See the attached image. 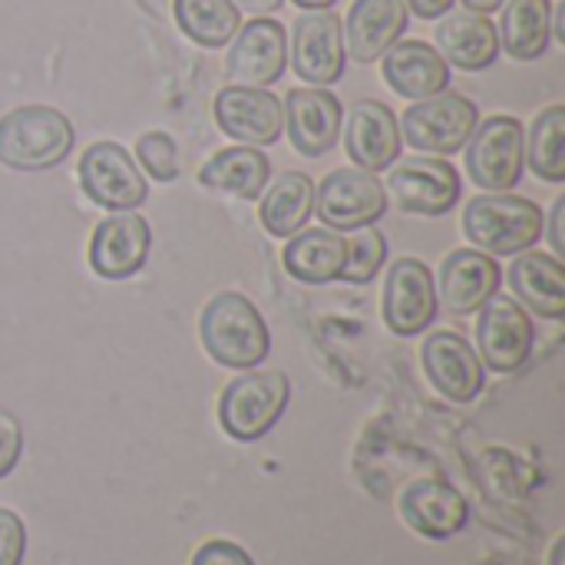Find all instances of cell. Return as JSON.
<instances>
[{"mask_svg":"<svg viewBox=\"0 0 565 565\" xmlns=\"http://www.w3.org/2000/svg\"><path fill=\"white\" fill-rule=\"evenodd\" d=\"M526 169V132L516 116H490L467 139V172L487 192H510Z\"/></svg>","mask_w":565,"mask_h":565,"instance_id":"5b68a950","label":"cell"},{"mask_svg":"<svg viewBox=\"0 0 565 565\" xmlns=\"http://www.w3.org/2000/svg\"><path fill=\"white\" fill-rule=\"evenodd\" d=\"M192 565H255V563H252V556H248L242 546H235V543H228V540H209L205 546H199V550H195Z\"/></svg>","mask_w":565,"mask_h":565,"instance_id":"e575fe53","label":"cell"},{"mask_svg":"<svg viewBox=\"0 0 565 565\" xmlns=\"http://www.w3.org/2000/svg\"><path fill=\"white\" fill-rule=\"evenodd\" d=\"M526 162L543 182H565V106H550L536 116L526 139Z\"/></svg>","mask_w":565,"mask_h":565,"instance_id":"f546056e","label":"cell"},{"mask_svg":"<svg viewBox=\"0 0 565 565\" xmlns=\"http://www.w3.org/2000/svg\"><path fill=\"white\" fill-rule=\"evenodd\" d=\"M404 523L424 540H450L470 520V503L444 480H417L401 493Z\"/></svg>","mask_w":565,"mask_h":565,"instance_id":"ffe728a7","label":"cell"},{"mask_svg":"<svg viewBox=\"0 0 565 565\" xmlns=\"http://www.w3.org/2000/svg\"><path fill=\"white\" fill-rule=\"evenodd\" d=\"M507 281L516 301L533 315L550 321L565 318V265L559 258L543 252H523L507 271Z\"/></svg>","mask_w":565,"mask_h":565,"instance_id":"cb8c5ba5","label":"cell"},{"mask_svg":"<svg viewBox=\"0 0 565 565\" xmlns=\"http://www.w3.org/2000/svg\"><path fill=\"white\" fill-rule=\"evenodd\" d=\"M463 232L480 252L493 258H513V255L530 252L543 238L546 215L533 199L490 192V195H477L467 202Z\"/></svg>","mask_w":565,"mask_h":565,"instance_id":"7a4b0ae2","label":"cell"},{"mask_svg":"<svg viewBox=\"0 0 565 565\" xmlns=\"http://www.w3.org/2000/svg\"><path fill=\"white\" fill-rule=\"evenodd\" d=\"M434 271L420 258H397L384 281V324L397 338L424 334L437 318Z\"/></svg>","mask_w":565,"mask_h":565,"instance_id":"8fae6325","label":"cell"},{"mask_svg":"<svg viewBox=\"0 0 565 565\" xmlns=\"http://www.w3.org/2000/svg\"><path fill=\"white\" fill-rule=\"evenodd\" d=\"M152 248L149 222L136 212H113L89 238V268L106 281H122L142 271Z\"/></svg>","mask_w":565,"mask_h":565,"instance_id":"2e32d148","label":"cell"},{"mask_svg":"<svg viewBox=\"0 0 565 565\" xmlns=\"http://www.w3.org/2000/svg\"><path fill=\"white\" fill-rule=\"evenodd\" d=\"M434 36H437V53L467 73H480L493 66L500 56V33L487 13H473V10L450 13L437 23Z\"/></svg>","mask_w":565,"mask_h":565,"instance_id":"603a6c76","label":"cell"},{"mask_svg":"<svg viewBox=\"0 0 565 565\" xmlns=\"http://www.w3.org/2000/svg\"><path fill=\"white\" fill-rule=\"evenodd\" d=\"M20 454H23V427L10 411L0 407V480L10 477V470L20 463Z\"/></svg>","mask_w":565,"mask_h":565,"instance_id":"836d02e7","label":"cell"},{"mask_svg":"<svg viewBox=\"0 0 565 565\" xmlns=\"http://www.w3.org/2000/svg\"><path fill=\"white\" fill-rule=\"evenodd\" d=\"M387 258V238L381 228L374 225H364V228H354V238L348 242V265L341 271V281L348 285H367L377 278L381 265Z\"/></svg>","mask_w":565,"mask_h":565,"instance_id":"4dcf8cb0","label":"cell"},{"mask_svg":"<svg viewBox=\"0 0 565 565\" xmlns=\"http://www.w3.org/2000/svg\"><path fill=\"white\" fill-rule=\"evenodd\" d=\"M215 122L238 146H271L285 129V106L262 86H225L215 96Z\"/></svg>","mask_w":565,"mask_h":565,"instance_id":"5bb4252c","label":"cell"},{"mask_svg":"<svg viewBox=\"0 0 565 565\" xmlns=\"http://www.w3.org/2000/svg\"><path fill=\"white\" fill-rule=\"evenodd\" d=\"M288 66V33L271 17H255L232 36L225 73L235 86H271Z\"/></svg>","mask_w":565,"mask_h":565,"instance_id":"7c38bea8","label":"cell"},{"mask_svg":"<svg viewBox=\"0 0 565 565\" xmlns=\"http://www.w3.org/2000/svg\"><path fill=\"white\" fill-rule=\"evenodd\" d=\"M344 33L334 10H308L295 20L291 66L311 86H331L344 76Z\"/></svg>","mask_w":565,"mask_h":565,"instance_id":"4fadbf2b","label":"cell"},{"mask_svg":"<svg viewBox=\"0 0 565 565\" xmlns=\"http://www.w3.org/2000/svg\"><path fill=\"white\" fill-rule=\"evenodd\" d=\"M550 238H553L556 255H565V195L563 199H556V205H553V215H550Z\"/></svg>","mask_w":565,"mask_h":565,"instance_id":"8d00e7d4","label":"cell"},{"mask_svg":"<svg viewBox=\"0 0 565 565\" xmlns=\"http://www.w3.org/2000/svg\"><path fill=\"white\" fill-rule=\"evenodd\" d=\"M79 185L106 212H136L149 199V182L119 142H93L79 159Z\"/></svg>","mask_w":565,"mask_h":565,"instance_id":"52a82bcc","label":"cell"},{"mask_svg":"<svg viewBox=\"0 0 565 565\" xmlns=\"http://www.w3.org/2000/svg\"><path fill=\"white\" fill-rule=\"evenodd\" d=\"M503 281V268L493 255L480 248H460L444 258L440 265V295L447 311L454 315H473L480 311Z\"/></svg>","mask_w":565,"mask_h":565,"instance_id":"44dd1931","label":"cell"},{"mask_svg":"<svg viewBox=\"0 0 565 565\" xmlns=\"http://www.w3.org/2000/svg\"><path fill=\"white\" fill-rule=\"evenodd\" d=\"M344 149L358 169H367V172L391 169L404 149L401 122H397L394 109L387 103H377V99L354 103L348 113Z\"/></svg>","mask_w":565,"mask_h":565,"instance_id":"ac0fdd59","label":"cell"},{"mask_svg":"<svg viewBox=\"0 0 565 565\" xmlns=\"http://www.w3.org/2000/svg\"><path fill=\"white\" fill-rule=\"evenodd\" d=\"M503 3H507V0H463V7H467V10H473V13H487V17H490L493 10H500Z\"/></svg>","mask_w":565,"mask_h":565,"instance_id":"f35d334b","label":"cell"},{"mask_svg":"<svg viewBox=\"0 0 565 565\" xmlns=\"http://www.w3.org/2000/svg\"><path fill=\"white\" fill-rule=\"evenodd\" d=\"M281 106H285V126L295 152H301L305 159H321L338 146L344 109L331 89L324 86L291 89Z\"/></svg>","mask_w":565,"mask_h":565,"instance_id":"e0dca14e","label":"cell"},{"mask_svg":"<svg viewBox=\"0 0 565 565\" xmlns=\"http://www.w3.org/2000/svg\"><path fill=\"white\" fill-rule=\"evenodd\" d=\"M298 7H305V10H331L338 0H295Z\"/></svg>","mask_w":565,"mask_h":565,"instance_id":"60d3db41","label":"cell"},{"mask_svg":"<svg viewBox=\"0 0 565 565\" xmlns=\"http://www.w3.org/2000/svg\"><path fill=\"white\" fill-rule=\"evenodd\" d=\"M500 46L520 63H533L550 50L553 40V3L550 0H510L503 3Z\"/></svg>","mask_w":565,"mask_h":565,"instance_id":"4316f807","label":"cell"},{"mask_svg":"<svg viewBox=\"0 0 565 565\" xmlns=\"http://www.w3.org/2000/svg\"><path fill=\"white\" fill-rule=\"evenodd\" d=\"M397 122L401 139H407V146L430 156H454L473 136L480 109L460 93H437L430 99H417Z\"/></svg>","mask_w":565,"mask_h":565,"instance_id":"8992f818","label":"cell"},{"mask_svg":"<svg viewBox=\"0 0 565 565\" xmlns=\"http://www.w3.org/2000/svg\"><path fill=\"white\" fill-rule=\"evenodd\" d=\"M209 358L228 371H252L271 354V334L262 311L238 291H218L199 321Z\"/></svg>","mask_w":565,"mask_h":565,"instance_id":"6da1fadb","label":"cell"},{"mask_svg":"<svg viewBox=\"0 0 565 565\" xmlns=\"http://www.w3.org/2000/svg\"><path fill=\"white\" fill-rule=\"evenodd\" d=\"M404 3H407V10H411L414 17H420V20H434V17L450 13V7H454L457 0H404Z\"/></svg>","mask_w":565,"mask_h":565,"instance_id":"d590c367","label":"cell"},{"mask_svg":"<svg viewBox=\"0 0 565 565\" xmlns=\"http://www.w3.org/2000/svg\"><path fill=\"white\" fill-rule=\"evenodd\" d=\"M381 73L404 99H430L450 86V63L427 40H397L384 53Z\"/></svg>","mask_w":565,"mask_h":565,"instance_id":"7402d4cb","label":"cell"},{"mask_svg":"<svg viewBox=\"0 0 565 565\" xmlns=\"http://www.w3.org/2000/svg\"><path fill=\"white\" fill-rule=\"evenodd\" d=\"M281 3H285V0H235V7H245V10L255 13V17H268V13L281 10Z\"/></svg>","mask_w":565,"mask_h":565,"instance_id":"74e56055","label":"cell"},{"mask_svg":"<svg viewBox=\"0 0 565 565\" xmlns=\"http://www.w3.org/2000/svg\"><path fill=\"white\" fill-rule=\"evenodd\" d=\"M73 142V122L53 106H17L0 119V162L20 172L60 166Z\"/></svg>","mask_w":565,"mask_h":565,"instance_id":"3957f363","label":"cell"},{"mask_svg":"<svg viewBox=\"0 0 565 565\" xmlns=\"http://www.w3.org/2000/svg\"><path fill=\"white\" fill-rule=\"evenodd\" d=\"M407 23L411 10L404 0H354L341 23L344 53L354 63H374L407 33Z\"/></svg>","mask_w":565,"mask_h":565,"instance_id":"d6986e66","label":"cell"},{"mask_svg":"<svg viewBox=\"0 0 565 565\" xmlns=\"http://www.w3.org/2000/svg\"><path fill=\"white\" fill-rule=\"evenodd\" d=\"M199 182L209 192H228L252 202L271 182V159L258 146H228L202 166Z\"/></svg>","mask_w":565,"mask_h":565,"instance_id":"484cf974","label":"cell"},{"mask_svg":"<svg viewBox=\"0 0 565 565\" xmlns=\"http://www.w3.org/2000/svg\"><path fill=\"white\" fill-rule=\"evenodd\" d=\"M315 212L324 222V228L354 232L384 218L387 189L367 169H334L315 189Z\"/></svg>","mask_w":565,"mask_h":565,"instance_id":"ba28073f","label":"cell"},{"mask_svg":"<svg viewBox=\"0 0 565 565\" xmlns=\"http://www.w3.org/2000/svg\"><path fill=\"white\" fill-rule=\"evenodd\" d=\"M281 262L288 275L305 285L341 281V271L348 265V238L331 228H301L288 238Z\"/></svg>","mask_w":565,"mask_h":565,"instance_id":"d4e9b609","label":"cell"},{"mask_svg":"<svg viewBox=\"0 0 565 565\" xmlns=\"http://www.w3.org/2000/svg\"><path fill=\"white\" fill-rule=\"evenodd\" d=\"M424 371L434 384V391L440 397H447L450 404H470L480 397L483 384H487V371L480 354L470 348V341L457 331H434L424 348Z\"/></svg>","mask_w":565,"mask_h":565,"instance_id":"9a60e30c","label":"cell"},{"mask_svg":"<svg viewBox=\"0 0 565 565\" xmlns=\"http://www.w3.org/2000/svg\"><path fill=\"white\" fill-rule=\"evenodd\" d=\"M315 212V182L305 172H281L271 185H265L262 199V225L275 238H291L305 228Z\"/></svg>","mask_w":565,"mask_h":565,"instance_id":"83f0119b","label":"cell"},{"mask_svg":"<svg viewBox=\"0 0 565 565\" xmlns=\"http://www.w3.org/2000/svg\"><path fill=\"white\" fill-rule=\"evenodd\" d=\"M291 384L281 371H245L218 397V424L232 440H262L285 414Z\"/></svg>","mask_w":565,"mask_h":565,"instance_id":"277c9868","label":"cell"},{"mask_svg":"<svg viewBox=\"0 0 565 565\" xmlns=\"http://www.w3.org/2000/svg\"><path fill=\"white\" fill-rule=\"evenodd\" d=\"M387 192L394 195L401 212L437 218V215H447L460 202L463 182H460L457 166H450L447 159L417 156L391 169Z\"/></svg>","mask_w":565,"mask_h":565,"instance_id":"30bf717a","label":"cell"},{"mask_svg":"<svg viewBox=\"0 0 565 565\" xmlns=\"http://www.w3.org/2000/svg\"><path fill=\"white\" fill-rule=\"evenodd\" d=\"M136 156L156 182H175L179 179V146L169 132H159V129L142 132L136 142Z\"/></svg>","mask_w":565,"mask_h":565,"instance_id":"1f68e13d","label":"cell"},{"mask_svg":"<svg viewBox=\"0 0 565 565\" xmlns=\"http://www.w3.org/2000/svg\"><path fill=\"white\" fill-rule=\"evenodd\" d=\"M26 553V530L13 510L0 507V565H20Z\"/></svg>","mask_w":565,"mask_h":565,"instance_id":"d6a6232c","label":"cell"},{"mask_svg":"<svg viewBox=\"0 0 565 565\" xmlns=\"http://www.w3.org/2000/svg\"><path fill=\"white\" fill-rule=\"evenodd\" d=\"M172 13L179 30L205 50L232 43L242 26L235 0H172Z\"/></svg>","mask_w":565,"mask_h":565,"instance_id":"f1b7e54d","label":"cell"},{"mask_svg":"<svg viewBox=\"0 0 565 565\" xmlns=\"http://www.w3.org/2000/svg\"><path fill=\"white\" fill-rule=\"evenodd\" d=\"M563 550H565V543L559 540L556 546H553V556H550V565H563Z\"/></svg>","mask_w":565,"mask_h":565,"instance_id":"b9f144b4","label":"cell"},{"mask_svg":"<svg viewBox=\"0 0 565 565\" xmlns=\"http://www.w3.org/2000/svg\"><path fill=\"white\" fill-rule=\"evenodd\" d=\"M553 36H559L565 43V3L553 7Z\"/></svg>","mask_w":565,"mask_h":565,"instance_id":"ab89813d","label":"cell"},{"mask_svg":"<svg viewBox=\"0 0 565 565\" xmlns=\"http://www.w3.org/2000/svg\"><path fill=\"white\" fill-rule=\"evenodd\" d=\"M477 344H480V361L497 371V374H513L520 371L536 344V324L526 315V308L516 298H500L493 295L480 308L477 321Z\"/></svg>","mask_w":565,"mask_h":565,"instance_id":"9c48e42d","label":"cell"}]
</instances>
